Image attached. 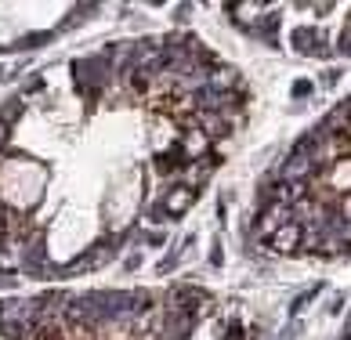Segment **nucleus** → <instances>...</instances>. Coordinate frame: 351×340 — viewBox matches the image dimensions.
Instances as JSON below:
<instances>
[{
    "label": "nucleus",
    "instance_id": "20e7f679",
    "mask_svg": "<svg viewBox=\"0 0 351 340\" xmlns=\"http://www.w3.org/2000/svg\"><path fill=\"white\" fill-rule=\"evenodd\" d=\"M192 123H196V127L203 130V138H210V141L225 138L228 130H232V120H228L225 112H203V109H199L196 116H192Z\"/></svg>",
    "mask_w": 351,
    "mask_h": 340
},
{
    "label": "nucleus",
    "instance_id": "6e6552de",
    "mask_svg": "<svg viewBox=\"0 0 351 340\" xmlns=\"http://www.w3.org/2000/svg\"><path fill=\"white\" fill-rule=\"evenodd\" d=\"M221 340H243V330H239V322H228L225 326V337Z\"/></svg>",
    "mask_w": 351,
    "mask_h": 340
},
{
    "label": "nucleus",
    "instance_id": "7ed1b4c3",
    "mask_svg": "<svg viewBox=\"0 0 351 340\" xmlns=\"http://www.w3.org/2000/svg\"><path fill=\"white\" fill-rule=\"evenodd\" d=\"M206 90H214V95H232V90H243V80L239 73L232 69V65H214L210 73H206Z\"/></svg>",
    "mask_w": 351,
    "mask_h": 340
},
{
    "label": "nucleus",
    "instance_id": "f257e3e1",
    "mask_svg": "<svg viewBox=\"0 0 351 340\" xmlns=\"http://www.w3.org/2000/svg\"><path fill=\"white\" fill-rule=\"evenodd\" d=\"M301 235H304V228L297 225V221H286V225H279L276 232L268 235V250H276V254H297V250H301Z\"/></svg>",
    "mask_w": 351,
    "mask_h": 340
},
{
    "label": "nucleus",
    "instance_id": "0eeeda50",
    "mask_svg": "<svg viewBox=\"0 0 351 340\" xmlns=\"http://www.w3.org/2000/svg\"><path fill=\"white\" fill-rule=\"evenodd\" d=\"M19 116H22V101H8V109H4V116H0V120L11 127V123L19 120Z\"/></svg>",
    "mask_w": 351,
    "mask_h": 340
},
{
    "label": "nucleus",
    "instance_id": "1a4fd4ad",
    "mask_svg": "<svg viewBox=\"0 0 351 340\" xmlns=\"http://www.w3.org/2000/svg\"><path fill=\"white\" fill-rule=\"evenodd\" d=\"M8 138H11V127H8L4 120H0V149H4V145H8Z\"/></svg>",
    "mask_w": 351,
    "mask_h": 340
},
{
    "label": "nucleus",
    "instance_id": "423d86ee",
    "mask_svg": "<svg viewBox=\"0 0 351 340\" xmlns=\"http://www.w3.org/2000/svg\"><path fill=\"white\" fill-rule=\"evenodd\" d=\"M152 84H156L152 73H145V69H131V73H127V87H131L134 98H145L152 90Z\"/></svg>",
    "mask_w": 351,
    "mask_h": 340
},
{
    "label": "nucleus",
    "instance_id": "f03ea898",
    "mask_svg": "<svg viewBox=\"0 0 351 340\" xmlns=\"http://www.w3.org/2000/svg\"><path fill=\"white\" fill-rule=\"evenodd\" d=\"M276 8H268V4H228V15H232V22L236 25H243V29H261V15H271Z\"/></svg>",
    "mask_w": 351,
    "mask_h": 340
},
{
    "label": "nucleus",
    "instance_id": "9d476101",
    "mask_svg": "<svg viewBox=\"0 0 351 340\" xmlns=\"http://www.w3.org/2000/svg\"><path fill=\"white\" fill-rule=\"evenodd\" d=\"M341 239H344V246H351V225H344V228H341Z\"/></svg>",
    "mask_w": 351,
    "mask_h": 340
},
{
    "label": "nucleus",
    "instance_id": "39448f33",
    "mask_svg": "<svg viewBox=\"0 0 351 340\" xmlns=\"http://www.w3.org/2000/svg\"><path fill=\"white\" fill-rule=\"evenodd\" d=\"M192 203H196V192H189V189H181V185H178V189H171V192H167V199H163V210L178 217V214H185Z\"/></svg>",
    "mask_w": 351,
    "mask_h": 340
},
{
    "label": "nucleus",
    "instance_id": "f8f14e48",
    "mask_svg": "<svg viewBox=\"0 0 351 340\" xmlns=\"http://www.w3.org/2000/svg\"><path fill=\"white\" fill-rule=\"evenodd\" d=\"M348 340H351V330H348Z\"/></svg>",
    "mask_w": 351,
    "mask_h": 340
},
{
    "label": "nucleus",
    "instance_id": "9b49d317",
    "mask_svg": "<svg viewBox=\"0 0 351 340\" xmlns=\"http://www.w3.org/2000/svg\"><path fill=\"white\" fill-rule=\"evenodd\" d=\"M4 217H8V206L0 203V228H4Z\"/></svg>",
    "mask_w": 351,
    "mask_h": 340
}]
</instances>
